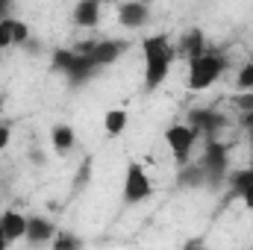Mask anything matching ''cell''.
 I'll return each instance as SVG.
<instances>
[{
    "mask_svg": "<svg viewBox=\"0 0 253 250\" xmlns=\"http://www.w3.org/2000/svg\"><path fill=\"white\" fill-rule=\"evenodd\" d=\"M12 141V124L9 121H0V150H6Z\"/></svg>",
    "mask_w": 253,
    "mask_h": 250,
    "instance_id": "ffe728a7",
    "label": "cell"
},
{
    "mask_svg": "<svg viewBox=\"0 0 253 250\" xmlns=\"http://www.w3.org/2000/svg\"><path fill=\"white\" fill-rule=\"evenodd\" d=\"M242 126H245V132L253 126V109H248V112H242Z\"/></svg>",
    "mask_w": 253,
    "mask_h": 250,
    "instance_id": "603a6c76",
    "label": "cell"
},
{
    "mask_svg": "<svg viewBox=\"0 0 253 250\" xmlns=\"http://www.w3.org/2000/svg\"><path fill=\"white\" fill-rule=\"evenodd\" d=\"M153 180H150V174H147V168L141 165V162H129L124 171V188H121V200H124V206H138V203H144L147 197H153Z\"/></svg>",
    "mask_w": 253,
    "mask_h": 250,
    "instance_id": "277c9868",
    "label": "cell"
},
{
    "mask_svg": "<svg viewBox=\"0 0 253 250\" xmlns=\"http://www.w3.org/2000/svg\"><path fill=\"white\" fill-rule=\"evenodd\" d=\"M177 186L180 188H206V171L200 159H189L186 165H177Z\"/></svg>",
    "mask_w": 253,
    "mask_h": 250,
    "instance_id": "4fadbf2b",
    "label": "cell"
},
{
    "mask_svg": "<svg viewBox=\"0 0 253 250\" xmlns=\"http://www.w3.org/2000/svg\"><path fill=\"white\" fill-rule=\"evenodd\" d=\"M186 124H189L200 138H218V132L227 126V118H224V112H218V109H212V106H200V109H191L189 112Z\"/></svg>",
    "mask_w": 253,
    "mask_h": 250,
    "instance_id": "52a82bcc",
    "label": "cell"
},
{
    "mask_svg": "<svg viewBox=\"0 0 253 250\" xmlns=\"http://www.w3.org/2000/svg\"><path fill=\"white\" fill-rule=\"evenodd\" d=\"M126 124H129V115H126V109H121V106L103 112V132H106L109 138H118L126 129Z\"/></svg>",
    "mask_w": 253,
    "mask_h": 250,
    "instance_id": "2e32d148",
    "label": "cell"
},
{
    "mask_svg": "<svg viewBox=\"0 0 253 250\" xmlns=\"http://www.w3.org/2000/svg\"><path fill=\"white\" fill-rule=\"evenodd\" d=\"M53 250H77L83 248V239L80 236H74V233H65V230H56V236H53Z\"/></svg>",
    "mask_w": 253,
    "mask_h": 250,
    "instance_id": "ac0fdd59",
    "label": "cell"
},
{
    "mask_svg": "<svg viewBox=\"0 0 253 250\" xmlns=\"http://www.w3.org/2000/svg\"><path fill=\"white\" fill-rule=\"evenodd\" d=\"M197 138H200V135H197L189 124H171L168 129H165V144L171 147L177 165H186V162L191 159V150H194Z\"/></svg>",
    "mask_w": 253,
    "mask_h": 250,
    "instance_id": "8992f818",
    "label": "cell"
},
{
    "mask_svg": "<svg viewBox=\"0 0 253 250\" xmlns=\"http://www.w3.org/2000/svg\"><path fill=\"white\" fill-rule=\"evenodd\" d=\"M236 91H253V53L251 59L242 65L239 77H236Z\"/></svg>",
    "mask_w": 253,
    "mask_h": 250,
    "instance_id": "d6986e66",
    "label": "cell"
},
{
    "mask_svg": "<svg viewBox=\"0 0 253 250\" xmlns=\"http://www.w3.org/2000/svg\"><path fill=\"white\" fill-rule=\"evenodd\" d=\"M0 233H3V239H6L9 245L24 242V236H27V215L18 212V209L0 212Z\"/></svg>",
    "mask_w": 253,
    "mask_h": 250,
    "instance_id": "7c38bea8",
    "label": "cell"
},
{
    "mask_svg": "<svg viewBox=\"0 0 253 250\" xmlns=\"http://www.w3.org/2000/svg\"><path fill=\"white\" fill-rule=\"evenodd\" d=\"M12 9H15V0H0V18L12 15Z\"/></svg>",
    "mask_w": 253,
    "mask_h": 250,
    "instance_id": "7402d4cb",
    "label": "cell"
},
{
    "mask_svg": "<svg viewBox=\"0 0 253 250\" xmlns=\"http://www.w3.org/2000/svg\"><path fill=\"white\" fill-rule=\"evenodd\" d=\"M56 230H59V227H56L50 218H44V215H27V236H24V242L33 245V248L50 245L53 236H56Z\"/></svg>",
    "mask_w": 253,
    "mask_h": 250,
    "instance_id": "9c48e42d",
    "label": "cell"
},
{
    "mask_svg": "<svg viewBox=\"0 0 253 250\" xmlns=\"http://www.w3.org/2000/svg\"><path fill=\"white\" fill-rule=\"evenodd\" d=\"M150 21V6L144 0H124L118 6V24L124 30H141Z\"/></svg>",
    "mask_w": 253,
    "mask_h": 250,
    "instance_id": "8fae6325",
    "label": "cell"
},
{
    "mask_svg": "<svg viewBox=\"0 0 253 250\" xmlns=\"http://www.w3.org/2000/svg\"><path fill=\"white\" fill-rule=\"evenodd\" d=\"M88 56V62L94 65V71L100 74L103 68H112L129 50V42L126 39H100V42H91V44H83L77 47Z\"/></svg>",
    "mask_w": 253,
    "mask_h": 250,
    "instance_id": "5b68a950",
    "label": "cell"
},
{
    "mask_svg": "<svg viewBox=\"0 0 253 250\" xmlns=\"http://www.w3.org/2000/svg\"><path fill=\"white\" fill-rule=\"evenodd\" d=\"M177 59V47L171 44V39L165 33H156V36H147L141 42V62H144V77H141V88L144 91H156Z\"/></svg>",
    "mask_w": 253,
    "mask_h": 250,
    "instance_id": "6da1fadb",
    "label": "cell"
},
{
    "mask_svg": "<svg viewBox=\"0 0 253 250\" xmlns=\"http://www.w3.org/2000/svg\"><path fill=\"white\" fill-rule=\"evenodd\" d=\"M224 186L230 188V194L227 197H242V191L248 186H253V162L248 168H239V171H230L227 174V183Z\"/></svg>",
    "mask_w": 253,
    "mask_h": 250,
    "instance_id": "e0dca14e",
    "label": "cell"
},
{
    "mask_svg": "<svg viewBox=\"0 0 253 250\" xmlns=\"http://www.w3.org/2000/svg\"><path fill=\"white\" fill-rule=\"evenodd\" d=\"M206 50V36H203V30H197V27H191L183 33V39H180V44H177V53L189 62L194 56H200Z\"/></svg>",
    "mask_w": 253,
    "mask_h": 250,
    "instance_id": "5bb4252c",
    "label": "cell"
},
{
    "mask_svg": "<svg viewBox=\"0 0 253 250\" xmlns=\"http://www.w3.org/2000/svg\"><path fill=\"white\" fill-rule=\"evenodd\" d=\"M9 248V242H6V239H3V233H0V250H6Z\"/></svg>",
    "mask_w": 253,
    "mask_h": 250,
    "instance_id": "d4e9b609",
    "label": "cell"
},
{
    "mask_svg": "<svg viewBox=\"0 0 253 250\" xmlns=\"http://www.w3.org/2000/svg\"><path fill=\"white\" fill-rule=\"evenodd\" d=\"M103 15V0H77L71 9V24L80 30H94Z\"/></svg>",
    "mask_w": 253,
    "mask_h": 250,
    "instance_id": "30bf717a",
    "label": "cell"
},
{
    "mask_svg": "<svg viewBox=\"0 0 253 250\" xmlns=\"http://www.w3.org/2000/svg\"><path fill=\"white\" fill-rule=\"evenodd\" d=\"M227 68H230L227 53H221V50H209V47H206L200 56L189 59L186 85H189L191 91H206V88H212V85L227 74Z\"/></svg>",
    "mask_w": 253,
    "mask_h": 250,
    "instance_id": "7a4b0ae2",
    "label": "cell"
},
{
    "mask_svg": "<svg viewBox=\"0 0 253 250\" xmlns=\"http://www.w3.org/2000/svg\"><path fill=\"white\" fill-rule=\"evenodd\" d=\"M200 165L206 171V188L209 191H221L230 174V147L221 138H203V156Z\"/></svg>",
    "mask_w": 253,
    "mask_h": 250,
    "instance_id": "3957f363",
    "label": "cell"
},
{
    "mask_svg": "<svg viewBox=\"0 0 253 250\" xmlns=\"http://www.w3.org/2000/svg\"><path fill=\"white\" fill-rule=\"evenodd\" d=\"M239 200H242V203H245V206H248V209H251V212H253V186H248V188H245Z\"/></svg>",
    "mask_w": 253,
    "mask_h": 250,
    "instance_id": "44dd1931",
    "label": "cell"
},
{
    "mask_svg": "<svg viewBox=\"0 0 253 250\" xmlns=\"http://www.w3.org/2000/svg\"><path fill=\"white\" fill-rule=\"evenodd\" d=\"M50 144L56 153H71L77 144V132L71 124H53L50 126Z\"/></svg>",
    "mask_w": 253,
    "mask_h": 250,
    "instance_id": "9a60e30c",
    "label": "cell"
},
{
    "mask_svg": "<svg viewBox=\"0 0 253 250\" xmlns=\"http://www.w3.org/2000/svg\"><path fill=\"white\" fill-rule=\"evenodd\" d=\"M0 112H3V97H0ZM0 121H3V118H0Z\"/></svg>",
    "mask_w": 253,
    "mask_h": 250,
    "instance_id": "484cf974",
    "label": "cell"
},
{
    "mask_svg": "<svg viewBox=\"0 0 253 250\" xmlns=\"http://www.w3.org/2000/svg\"><path fill=\"white\" fill-rule=\"evenodd\" d=\"M27 42H30V27H27V21H21L18 15L0 18V50L24 47Z\"/></svg>",
    "mask_w": 253,
    "mask_h": 250,
    "instance_id": "ba28073f",
    "label": "cell"
},
{
    "mask_svg": "<svg viewBox=\"0 0 253 250\" xmlns=\"http://www.w3.org/2000/svg\"><path fill=\"white\" fill-rule=\"evenodd\" d=\"M248 144H251V153H253V126L248 129Z\"/></svg>",
    "mask_w": 253,
    "mask_h": 250,
    "instance_id": "cb8c5ba5",
    "label": "cell"
}]
</instances>
